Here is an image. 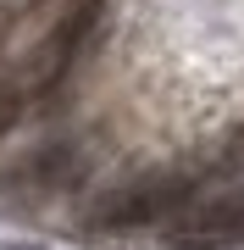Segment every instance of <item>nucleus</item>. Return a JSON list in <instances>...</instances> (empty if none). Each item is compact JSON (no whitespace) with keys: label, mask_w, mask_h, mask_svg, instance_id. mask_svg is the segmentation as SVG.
Masks as SVG:
<instances>
[{"label":"nucleus","mask_w":244,"mask_h":250,"mask_svg":"<svg viewBox=\"0 0 244 250\" xmlns=\"http://www.w3.org/2000/svg\"><path fill=\"white\" fill-rule=\"evenodd\" d=\"M183 200H189V189H183V184H172V178L133 184L122 200H111L106 223H111V228H150V223H161L172 206H183Z\"/></svg>","instance_id":"2"},{"label":"nucleus","mask_w":244,"mask_h":250,"mask_svg":"<svg viewBox=\"0 0 244 250\" xmlns=\"http://www.w3.org/2000/svg\"><path fill=\"white\" fill-rule=\"evenodd\" d=\"M11 123H17V89H6V83H0V134H6Z\"/></svg>","instance_id":"3"},{"label":"nucleus","mask_w":244,"mask_h":250,"mask_svg":"<svg viewBox=\"0 0 244 250\" xmlns=\"http://www.w3.org/2000/svg\"><path fill=\"white\" fill-rule=\"evenodd\" d=\"M233 239H244V184L217 195L211 206H200L183 223V245H194V250H217V245H233Z\"/></svg>","instance_id":"1"}]
</instances>
